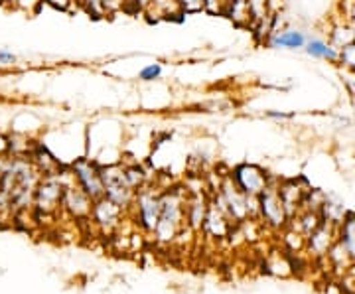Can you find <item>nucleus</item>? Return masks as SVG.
<instances>
[{"label":"nucleus","instance_id":"1","mask_svg":"<svg viewBox=\"0 0 355 294\" xmlns=\"http://www.w3.org/2000/svg\"><path fill=\"white\" fill-rule=\"evenodd\" d=\"M184 207H186V200L182 192L168 190L160 196V218L153 231L154 237L160 243H170L178 237L184 223Z\"/></svg>","mask_w":355,"mask_h":294},{"label":"nucleus","instance_id":"2","mask_svg":"<svg viewBox=\"0 0 355 294\" xmlns=\"http://www.w3.org/2000/svg\"><path fill=\"white\" fill-rule=\"evenodd\" d=\"M64 200V180L62 174H53V176H42L36 186L34 193V204L32 211L36 214V218L44 216H55L62 207Z\"/></svg>","mask_w":355,"mask_h":294},{"label":"nucleus","instance_id":"3","mask_svg":"<svg viewBox=\"0 0 355 294\" xmlns=\"http://www.w3.org/2000/svg\"><path fill=\"white\" fill-rule=\"evenodd\" d=\"M101 180L103 190H105L103 196H105L107 200H111L114 205H119L123 211L135 204V196H137V192L127 184V178H125V166H121V164L101 166Z\"/></svg>","mask_w":355,"mask_h":294},{"label":"nucleus","instance_id":"4","mask_svg":"<svg viewBox=\"0 0 355 294\" xmlns=\"http://www.w3.org/2000/svg\"><path fill=\"white\" fill-rule=\"evenodd\" d=\"M71 174L79 184V188L87 193L89 198L95 202L103 198V180H101V166L89 158H77L76 162L71 164Z\"/></svg>","mask_w":355,"mask_h":294},{"label":"nucleus","instance_id":"5","mask_svg":"<svg viewBox=\"0 0 355 294\" xmlns=\"http://www.w3.org/2000/svg\"><path fill=\"white\" fill-rule=\"evenodd\" d=\"M135 207H137V221L144 231L153 233L158 218H160V196L153 190L140 188L135 196Z\"/></svg>","mask_w":355,"mask_h":294},{"label":"nucleus","instance_id":"6","mask_svg":"<svg viewBox=\"0 0 355 294\" xmlns=\"http://www.w3.org/2000/svg\"><path fill=\"white\" fill-rule=\"evenodd\" d=\"M62 180H64V200H62V207H64L69 216H73L77 219L91 218L93 200L79 188L76 178H71V182H65V174H62Z\"/></svg>","mask_w":355,"mask_h":294},{"label":"nucleus","instance_id":"7","mask_svg":"<svg viewBox=\"0 0 355 294\" xmlns=\"http://www.w3.org/2000/svg\"><path fill=\"white\" fill-rule=\"evenodd\" d=\"M231 178L239 186V190L247 196H259L268 186V176L257 164H239L233 170Z\"/></svg>","mask_w":355,"mask_h":294},{"label":"nucleus","instance_id":"8","mask_svg":"<svg viewBox=\"0 0 355 294\" xmlns=\"http://www.w3.org/2000/svg\"><path fill=\"white\" fill-rule=\"evenodd\" d=\"M259 214L266 219V223L280 227L286 221V207L280 198L279 190L266 186L263 192L259 193Z\"/></svg>","mask_w":355,"mask_h":294},{"label":"nucleus","instance_id":"9","mask_svg":"<svg viewBox=\"0 0 355 294\" xmlns=\"http://www.w3.org/2000/svg\"><path fill=\"white\" fill-rule=\"evenodd\" d=\"M121 216H123V209L119 205H114L111 200H107L105 196L93 202L91 218L103 231L114 230L121 223Z\"/></svg>","mask_w":355,"mask_h":294},{"label":"nucleus","instance_id":"10","mask_svg":"<svg viewBox=\"0 0 355 294\" xmlns=\"http://www.w3.org/2000/svg\"><path fill=\"white\" fill-rule=\"evenodd\" d=\"M202 227L203 231H205V233H209L211 237H217V239L225 237V235L229 233L227 214H223L216 204H209Z\"/></svg>","mask_w":355,"mask_h":294},{"label":"nucleus","instance_id":"11","mask_svg":"<svg viewBox=\"0 0 355 294\" xmlns=\"http://www.w3.org/2000/svg\"><path fill=\"white\" fill-rule=\"evenodd\" d=\"M207 200L203 198L202 193H196L193 198H190L186 202V207H184V219L188 221V227L190 230H202L203 219H205V214H207Z\"/></svg>","mask_w":355,"mask_h":294},{"label":"nucleus","instance_id":"12","mask_svg":"<svg viewBox=\"0 0 355 294\" xmlns=\"http://www.w3.org/2000/svg\"><path fill=\"white\" fill-rule=\"evenodd\" d=\"M266 44L270 48H304L306 38L296 32V30H282V32H272L268 38H266Z\"/></svg>","mask_w":355,"mask_h":294},{"label":"nucleus","instance_id":"13","mask_svg":"<svg viewBox=\"0 0 355 294\" xmlns=\"http://www.w3.org/2000/svg\"><path fill=\"white\" fill-rule=\"evenodd\" d=\"M306 51L314 58H322V60H330V62H338V50L328 44V42H322V40H310L306 42Z\"/></svg>","mask_w":355,"mask_h":294},{"label":"nucleus","instance_id":"14","mask_svg":"<svg viewBox=\"0 0 355 294\" xmlns=\"http://www.w3.org/2000/svg\"><path fill=\"white\" fill-rule=\"evenodd\" d=\"M154 10V14L158 18H172V16H182V10L178 6V0H150L148 8L144 12H150Z\"/></svg>","mask_w":355,"mask_h":294},{"label":"nucleus","instance_id":"15","mask_svg":"<svg viewBox=\"0 0 355 294\" xmlns=\"http://www.w3.org/2000/svg\"><path fill=\"white\" fill-rule=\"evenodd\" d=\"M310 247L316 251L318 255H322L324 251H328V247H330V230H328V225H320V227L312 231Z\"/></svg>","mask_w":355,"mask_h":294},{"label":"nucleus","instance_id":"16","mask_svg":"<svg viewBox=\"0 0 355 294\" xmlns=\"http://www.w3.org/2000/svg\"><path fill=\"white\" fill-rule=\"evenodd\" d=\"M125 178H127L128 186H130L135 192H139L140 188H144L146 174H144V170H142L139 164H132V166L125 168Z\"/></svg>","mask_w":355,"mask_h":294},{"label":"nucleus","instance_id":"17","mask_svg":"<svg viewBox=\"0 0 355 294\" xmlns=\"http://www.w3.org/2000/svg\"><path fill=\"white\" fill-rule=\"evenodd\" d=\"M338 62L343 64V67L355 71V40L352 44L343 46L342 50H338Z\"/></svg>","mask_w":355,"mask_h":294},{"label":"nucleus","instance_id":"18","mask_svg":"<svg viewBox=\"0 0 355 294\" xmlns=\"http://www.w3.org/2000/svg\"><path fill=\"white\" fill-rule=\"evenodd\" d=\"M227 8V0H203V12L223 16Z\"/></svg>","mask_w":355,"mask_h":294},{"label":"nucleus","instance_id":"19","mask_svg":"<svg viewBox=\"0 0 355 294\" xmlns=\"http://www.w3.org/2000/svg\"><path fill=\"white\" fill-rule=\"evenodd\" d=\"M162 76V65L160 64H150L146 65V67H142L139 74L140 81H154V79H158V77Z\"/></svg>","mask_w":355,"mask_h":294},{"label":"nucleus","instance_id":"20","mask_svg":"<svg viewBox=\"0 0 355 294\" xmlns=\"http://www.w3.org/2000/svg\"><path fill=\"white\" fill-rule=\"evenodd\" d=\"M182 14H198L203 10V0H178Z\"/></svg>","mask_w":355,"mask_h":294},{"label":"nucleus","instance_id":"21","mask_svg":"<svg viewBox=\"0 0 355 294\" xmlns=\"http://www.w3.org/2000/svg\"><path fill=\"white\" fill-rule=\"evenodd\" d=\"M44 2L42 0H18L16 2V10H20V12L24 14H36L40 10V6H42Z\"/></svg>","mask_w":355,"mask_h":294},{"label":"nucleus","instance_id":"22","mask_svg":"<svg viewBox=\"0 0 355 294\" xmlns=\"http://www.w3.org/2000/svg\"><path fill=\"white\" fill-rule=\"evenodd\" d=\"M18 62V58L14 55L12 51L0 50V67H12Z\"/></svg>","mask_w":355,"mask_h":294},{"label":"nucleus","instance_id":"23","mask_svg":"<svg viewBox=\"0 0 355 294\" xmlns=\"http://www.w3.org/2000/svg\"><path fill=\"white\" fill-rule=\"evenodd\" d=\"M42 2L50 4L51 8H55V10H67L73 4V0H42Z\"/></svg>","mask_w":355,"mask_h":294},{"label":"nucleus","instance_id":"24","mask_svg":"<svg viewBox=\"0 0 355 294\" xmlns=\"http://www.w3.org/2000/svg\"><path fill=\"white\" fill-rule=\"evenodd\" d=\"M10 154V144H8V137L4 132H0V156Z\"/></svg>","mask_w":355,"mask_h":294},{"label":"nucleus","instance_id":"25","mask_svg":"<svg viewBox=\"0 0 355 294\" xmlns=\"http://www.w3.org/2000/svg\"><path fill=\"white\" fill-rule=\"evenodd\" d=\"M130 2H135V6H137L139 10H142V12H144V10L148 8V4H150V0H130Z\"/></svg>","mask_w":355,"mask_h":294},{"label":"nucleus","instance_id":"26","mask_svg":"<svg viewBox=\"0 0 355 294\" xmlns=\"http://www.w3.org/2000/svg\"><path fill=\"white\" fill-rule=\"evenodd\" d=\"M16 2H18V0H6V6H16Z\"/></svg>","mask_w":355,"mask_h":294},{"label":"nucleus","instance_id":"27","mask_svg":"<svg viewBox=\"0 0 355 294\" xmlns=\"http://www.w3.org/2000/svg\"><path fill=\"white\" fill-rule=\"evenodd\" d=\"M227 2H239V4H247V0H227Z\"/></svg>","mask_w":355,"mask_h":294},{"label":"nucleus","instance_id":"28","mask_svg":"<svg viewBox=\"0 0 355 294\" xmlns=\"http://www.w3.org/2000/svg\"><path fill=\"white\" fill-rule=\"evenodd\" d=\"M0 6H6V0H0Z\"/></svg>","mask_w":355,"mask_h":294}]
</instances>
